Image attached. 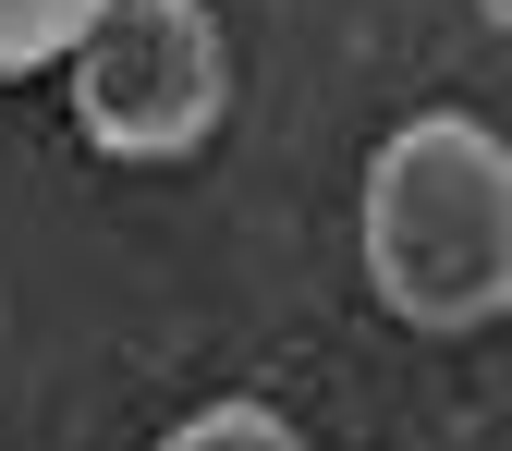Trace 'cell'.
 Wrapping results in <instances>:
<instances>
[{
	"label": "cell",
	"mask_w": 512,
	"mask_h": 451,
	"mask_svg": "<svg viewBox=\"0 0 512 451\" xmlns=\"http://www.w3.org/2000/svg\"><path fill=\"white\" fill-rule=\"evenodd\" d=\"M86 25H98V0H0V86H13V74H49V61H74Z\"/></svg>",
	"instance_id": "cell-3"
},
{
	"label": "cell",
	"mask_w": 512,
	"mask_h": 451,
	"mask_svg": "<svg viewBox=\"0 0 512 451\" xmlns=\"http://www.w3.org/2000/svg\"><path fill=\"white\" fill-rule=\"evenodd\" d=\"M232 110V37L208 0H98V25L74 37V122L98 159L171 171L220 135Z\"/></svg>",
	"instance_id": "cell-2"
},
{
	"label": "cell",
	"mask_w": 512,
	"mask_h": 451,
	"mask_svg": "<svg viewBox=\"0 0 512 451\" xmlns=\"http://www.w3.org/2000/svg\"><path fill=\"white\" fill-rule=\"evenodd\" d=\"M366 281L415 330H488L512 305V135L415 110L366 159Z\"/></svg>",
	"instance_id": "cell-1"
},
{
	"label": "cell",
	"mask_w": 512,
	"mask_h": 451,
	"mask_svg": "<svg viewBox=\"0 0 512 451\" xmlns=\"http://www.w3.org/2000/svg\"><path fill=\"white\" fill-rule=\"evenodd\" d=\"M159 451H305V427L269 415V403H208L196 427H171Z\"/></svg>",
	"instance_id": "cell-4"
}]
</instances>
